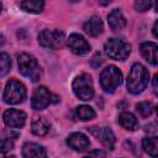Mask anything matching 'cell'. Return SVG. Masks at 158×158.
<instances>
[{
	"label": "cell",
	"instance_id": "29",
	"mask_svg": "<svg viewBox=\"0 0 158 158\" xmlns=\"http://www.w3.org/2000/svg\"><path fill=\"white\" fill-rule=\"evenodd\" d=\"M153 5H154V9H156V11L158 12V1H157V2H154Z\"/></svg>",
	"mask_w": 158,
	"mask_h": 158
},
{
	"label": "cell",
	"instance_id": "20",
	"mask_svg": "<svg viewBox=\"0 0 158 158\" xmlns=\"http://www.w3.org/2000/svg\"><path fill=\"white\" fill-rule=\"evenodd\" d=\"M43 6H44V2L40 1V0H25V1L20 2V7L23 11L30 12V14H40V12H42Z\"/></svg>",
	"mask_w": 158,
	"mask_h": 158
},
{
	"label": "cell",
	"instance_id": "11",
	"mask_svg": "<svg viewBox=\"0 0 158 158\" xmlns=\"http://www.w3.org/2000/svg\"><path fill=\"white\" fill-rule=\"evenodd\" d=\"M67 44L74 54L83 56L89 53L90 51V44L88 43V41L81 35H78V33H72L67 40Z\"/></svg>",
	"mask_w": 158,
	"mask_h": 158
},
{
	"label": "cell",
	"instance_id": "14",
	"mask_svg": "<svg viewBox=\"0 0 158 158\" xmlns=\"http://www.w3.org/2000/svg\"><path fill=\"white\" fill-rule=\"evenodd\" d=\"M22 157L23 158H48L46 149L35 142H26L22 146Z\"/></svg>",
	"mask_w": 158,
	"mask_h": 158
},
{
	"label": "cell",
	"instance_id": "2",
	"mask_svg": "<svg viewBox=\"0 0 158 158\" xmlns=\"http://www.w3.org/2000/svg\"><path fill=\"white\" fill-rule=\"evenodd\" d=\"M26 88L25 85L17 80V79H10L4 89V94H2V99L6 104L10 105H16L22 102L26 99Z\"/></svg>",
	"mask_w": 158,
	"mask_h": 158
},
{
	"label": "cell",
	"instance_id": "4",
	"mask_svg": "<svg viewBox=\"0 0 158 158\" xmlns=\"http://www.w3.org/2000/svg\"><path fill=\"white\" fill-rule=\"evenodd\" d=\"M17 63H19V72L25 75V77H30L33 81H37L41 75H42V70L38 67L37 59L28 54V53H21L17 57Z\"/></svg>",
	"mask_w": 158,
	"mask_h": 158
},
{
	"label": "cell",
	"instance_id": "12",
	"mask_svg": "<svg viewBox=\"0 0 158 158\" xmlns=\"http://www.w3.org/2000/svg\"><path fill=\"white\" fill-rule=\"evenodd\" d=\"M67 144L73 148L74 151L78 152H83L85 149L89 148L90 146V141L88 138V136H85L81 132H74L72 135H69V137L67 138Z\"/></svg>",
	"mask_w": 158,
	"mask_h": 158
},
{
	"label": "cell",
	"instance_id": "25",
	"mask_svg": "<svg viewBox=\"0 0 158 158\" xmlns=\"http://www.w3.org/2000/svg\"><path fill=\"white\" fill-rule=\"evenodd\" d=\"M12 147H14V139L4 137V139H2V149H1V152H2V153H6L7 151L12 149Z\"/></svg>",
	"mask_w": 158,
	"mask_h": 158
},
{
	"label": "cell",
	"instance_id": "31",
	"mask_svg": "<svg viewBox=\"0 0 158 158\" xmlns=\"http://www.w3.org/2000/svg\"><path fill=\"white\" fill-rule=\"evenodd\" d=\"M156 112H157V116H158V105L156 106Z\"/></svg>",
	"mask_w": 158,
	"mask_h": 158
},
{
	"label": "cell",
	"instance_id": "16",
	"mask_svg": "<svg viewBox=\"0 0 158 158\" xmlns=\"http://www.w3.org/2000/svg\"><path fill=\"white\" fill-rule=\"evenodd\" d=\"M107 21H109V26L111 27V30L114 31H121L126 27V19L123 16V14L121 12L120 9H114L109 16H107Z\"/></svg>",
	"mask_w": 158,
	"mask_h": 158
},
{
	"label": "cell",
	"instance_id": "7",
	"mask_svg": "<svg viewBox=\"0 0 158 158\" xmlns=\"http://www.w3.org/2000/svg\"><path fill=\"white\" fill-rule=\"evenodd\" d=\"M65 36L59 30H43L38 35V43L49 49H59L64 46Z\"/></svg>",
	"mask_w": 158,
	"mask_h": 158
},
{
	"label": "cell",
	"instance_id": "27",
	"mask_svg": "<svg viewBox=\"0 0 158 158\" xmlns=\"http://www.w3.org/2000/svg\"><path fill=\"white\" fill-rule=\"evenodd\" d=\"M152 84H153V91H154V94H156V95H158V73L154 75Z\"/></svg>",
	"mask_w": 158,
	"mask_h": 158
},
{
	"label": "cell",
	"instance_id": "21",
	"mask_svg": "<svg viewBox=\"0 0 158 158\" xmlns=\"http://www.w3.org/2000/svg\"><path fill=\"white\" fill-rule=\"evenodd\" d=\"M75 114H77V117L79 120H81V121H90V120L95 118V116H96L94 109H91L88 105H80V106H78L77 110H75Z\"/></svg>",
	"mask_w": 158,
	"mask_h": 158
},
{
	"label": "cell",
	"instance_id": "8",
	"mask_svg": "<svg viewBox=\"0 0 158 158\" xmlns=\"http://www.w3.org/2000/svg\"><path fill=\"white\" fill-rule=\"evenodd\" d=\"M53 95L49 93V90L46 86H38L32 95L31 105L35 110H43L46 109L51 102H53Z\"/></svg>",
	"mask_w": 158,
	"mask_h": 158
},
{
	"label": "cell",
	"instance_id": "5",
	"mask_svg": "<svg viewBox=\"0 0 158 158\" xmlns=\"http://www.w3.org/2000/svg\"><path fill=\"white\" fill-rule=\"evenodd\" d=\"M73 91L75 94L77 98H79L80 100L88 101L91 100L94 96V85H93V80L91 77L86 73H83L80 75H78L72 84Z\"/></svg>",
	"mask_w": 158,
	"mask_h": 158
},
{
	"label": "cell",
	"instance_id": "15",
	"mask_svg": "<svg viewBox=\"0 0 158 158\" xmlns=\"http://www.w3.org/2000/svg\"><path fill=\"white\" fill-rule=\"evenodd\" d=\"M83 30L86 35L91 37H98L104 32V23L99 16H91L83 26Z\"/></svg>",
	"mask_w": 158,
	"mask_h": 158
},
{
	"label": "cell",
	"instance_id": "6",
	"mask_svg": "<svg viewBox=\"0 0 158 158\" xmlns=\"http://www.w3.org/2000/svg\"><path fill=\"white\" fill-rule=\"evenodd\" d=\"M121 83H122V73L115 65L106 67L100 74L101 88L107 93H112Z\"/></svg>",
	"mask_w": 158,
	"mask_h": 158
},
{
	"label": "cell",
	"instance_id": "30",
	"mask_svg": "<svg viewBox=\"0 0 158 158\" xmlns=\"http://www.w3.org/2000/svg\"><path fill=\"white\" fill-rule=\"evenodd\" d=\"M2 158H15V157L14 156H4Z\"/></svg>",
	"mask_w": 158,
	"mask_h": 158
},
{
	"label": "cell",
	"instance_id": "13",
	"mask_svg": "<svg viewBox=\"0 0 158 158\" xmlns=\"http://www.w3.org/2000/svg\"><path fill=\"white\" fill-rule=\"evenodd\" d=\"M139 51L142 57L151 64H158V44L153 42H143L139 46Z\"/></svg>",
	"mask_w": 158,
	"mask_h": 158
},
{
	"label": "cell",
	"instance_id": "19",
	"mask_svg": "<svg viewBox=\"0 0 158 158\" xmlns=\"http://www.w3.org/2000/svg\"><path fill=\"white\" fill-rule=\"evenodd\" d=\"M144 152L152 158H158V137H146L142 141Z\"/></svg>",
	"mask_w": 158,
	"mask_h": 158
},
{
	"label": "cell",
	"instance_id": "28",
	"mask_svg": "<svg viewBox=\"0 0 158 158\" xmlns=\"http://www.w3.org/2000/svg\"><path fill=\"white\" fill-rule=\"evenodd\" d=\"M152 31H153V35L158 38V20L154 22V25H153V28H152Z\"/></svg>",
	"mask_w": 158,
	"mask_h": 158
},
{
	"label": "cell",
	"instance_id": "24",
	"mask_svg": "<svg viewBox=\"0 0 158 158\" xmlns=\"http://www.w3.org/2000/svg\"><path fill=\"white\" fill-rule=\"evenodd\" d=\"M152 5H153V2L149 0H138L135 2V9H136V11L144 12V11L149 10L152 7Z\"/></svg>",
	"mask_w": 158,
	"mask_h": 158
},
{
	"label": "cell",
	"instance_id": "18",
	"mask_svg": "<svg viewBox=\"0 0 158 158\" xmlns=\"http://www.w3.org/2000/svg\"><path fill=\"white\" fill-rule=\"evenodd\" d=\"M51 125L44 117H36L31 123V131L36 136H44L49 132Z\"/></svg>",
	"mask_w": 158,
	"mask_h": 158
},
{
	"label": "cell",
	"instance_id": "1",
	"mask_svg": "<svg viewBox=\"0 0 158 158\" xmlns=\"http://www.w3.org/2000/svg\"><path fill=\"white\" fill-rule=\"evenodd\" d=\"M148 80L149 73L146 69V67L141 63H135L131 67L127 77V90L131 94H139L147 88Z\"/></svg>",
	"mask_w": 158,
	"mask_h": 158
},
{
	"label": "cell",
	"instance_id": "22",
	"mask_svg": "<svg viewBox=\"0 0 158 158\" xmlns=\"http://www.w3.org/2000/svg\"><path fill=\"white\" fill-rule=\"evenodd\" d=\"M136 110H137V112L142 117H148L153 112V105H152V102L142 101V102H139V104L136 105Z\"/></svg>",
	"mask_w": 158,
	"mask_h": 158
},
{
	"label": "cell",
	"instance_id": "23",
	"mask_svg": "<svg viewBox=\"0 0 158 158\" xmlns=\"http://www.w3.org/2000/svg\"><path fill=\"white\" fill-rule=\"evenodd\" d=\"M0 75L1 77H5L7 74V72L10 70L11 68V59H10V56L6 54V53H1L0 54Z\"/></svg>",
	"mask_w": 158,
	"mask_h": 158
},
{
	"label": "cell",
	"instance_id": "26",
	"mask_svg": "<svg viewBox=\"0 0 158 158\" xmlns=\"http://www.w3.org/2000/svg\"><path fill=\"white\" fill-rule=\"evenodd\" d=\"M84 158H106V154L102 149H95V151L90 152L88 156H85Z\"/></svg>",
	"mask_w": 158,
	"mask_h": 158
},
{
	"label": "cell",
	"instance_id": "17",
	"mask_svg": "<svg viewBox=\"0 0 158 158\" xmlns=\"http://www.w3.org/2000/svg\"><path fill=\"white\" fill-rule=\"evenodd\" d=\"M118 123L122 128L127 131H135L138 128V121L136 116L131 112H122L118 116Z\"/></svg>",
	"mask_w": 158,
	"mask_h": 158
},
{
	"label": "cell",
	"instance_id": "3",
	"mask_svg": "<svg viewBox=\"0 0 158 158\" xmlns=\"http://www.w3.org/2000/svg\"><path fill=\"white\" fill-rule=\"evenodd\" d=\"M107 57L115 60H125L131 53V44L120 38H110L104 46Z\"/></svg>",
	"mask_w": 158,
	"mask_h": 158
},
{
	"label": "cell",
	"instance_id": "10",
	"mask_svg": "<svg viewBox=\"0 0 158 158\" xmlns=\"http://www.w3.org/2000/svg\"><path fill=\"white\" fill-rule=\"evenodd\" d=\"M4 122L7 127L11 128H21L26 122V114L21 110L9 109L2 114Z\"/></svg>",
	"mask_w": 158,
	"mask_h": 158
},
{
	"label": "cell",
	"instance_id": "9",
	"mask_svg": "<svg viewBox=\"0 0 158 158\" xmlns=\"http://www.w3.org/2000/svg\"><path fill=\"white\" fill-rule=\"evenodd\" d=\"M88 130L105 147H107L109 149H114L116 138H115V135L110 127H90Z\"/></svg>",
	"mask_w": 158,
	"mask_h": 158
}]
</instances>
